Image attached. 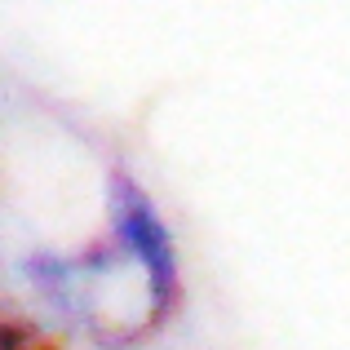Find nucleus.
Listing matches in <instances>:
<instances>
[{
  "instance_id": "nucleus-1",
  "label": "nucleus",
  "mask_w": 350,
  "mask_h": 350,
  "mask_svg": "<svg viewBox=\"0 0 350 350\" xmlns=\"http://www.w3.org/2000/svg\"><path fill=\"white\" fill-rule=\"evenodd\" d=\"M107 235L76 253L36 248L23 275L36 297L98 350L151 342L182 310V257L169 217L129 164L107 169Z\"/></svg>"
},
{
  "instance_id": "nucleus-2",
  "label": "nucleus",
  "mask_w": 350,
  "mask_h": 350,
  "mask_svg": "<svg viewBox=\"0 0 350 350\" xmlns=\"http://www.w3.org/2000/svg\"><path fill=\"white\" fill-rule=\"evenodd\" d=\"M0 350H62V342L27 315H0Z\"/></svg>"
}]
</instances>
